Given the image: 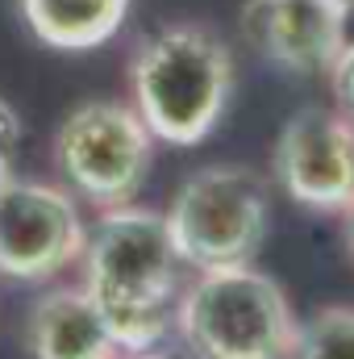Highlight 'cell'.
Returning a JSON list of instances; mask_svg holds the SVG:
<instances>
[{
  "label": "cell",
  "mask_w": 354,
  "mask_h": 359,
  "mask_svg": "<svg viewBox=\"0 0 354 359\" xmlns=\"http://www.w3.org/2000/svg\"><path fill=\"white\" fill-rule=\"evenodd\" d=\"M288 359H354V305H321L300 318Z\"/></svg>",
  "instance_id": "obj_11"
},
{
  "label": "cell",
  "mask_w": 354,
  "mask_h": 359,
  "mask_svg": "<svg viewBox=\"0 0 354 359\" xmlns=\"http://www.w3.org/2000/svg\"><path fill=\"white\" fill-rule=\"evenodd\" d=\"M155 138L125 100H84L55 134V163L76 201L108 213L134 205L150 176Z\"/></svg>",
  "instance_id": "obj_5"
},
{
  "label": "cell",
  "mask_w": 354,
  "mask_h": 359,
  "mask_svg": "<svg viewBox=\"0 0 354 359\" xmlns=\"http://www.w3.org/2000/svg\"><path fill=\"white\" fill-rule=\"evenodd\" d=\"M342 217H346V247H351V259H354V205L342 213Z\"/></svg>",
  "instance_id": "obj_13"
},
{
  "label": "cell",
  "mask_w": 354,
  "mask_h": 359,
  "mask_svg": "<svg viewBox=\"0 0 354 359\" xmlns=\"http://www.w3.org/2000/svg\"><path fill=\"white\" fill-rule=\"evenodd\" d=\"M271 176L313 213H346L354 205V121L334 104L292 113L275 138Z\"/></svg>",
  "instance_id": "obj_7"
},
{
  "label": "cell",
  "mask_w": 354,
  "mask_h": 359,
  "mask_svg": "<svg viewBox=\"0 0 354 359\" xmlns=\"http://www.w3.org/2000/svg\"><path fill=\"white\" fill-rule=\"evenodd\" d=\"M84 292L121 355H150L176 326L183 264L159 209L121 205L100 213L84 238Z\"/></svg>",
  "instance_id": "obj_1"
},
{
  "label": "cell",
  "mask_w": 354,
  "mask_h": 359,
  "mask_svg": "<svg viewBox=\"0 0 354 359\" xmlns=\"http://www.w3.org/2000/svg\"><path fill=\"white\" fill-rule=\"evenodd\" d=\"M21 17L55 50H92L125 25L129 0H21Z\"/></svg>",
  "instance_id": "obj_10"
},
{
  "label": "cell",
  "mask_w": 354,
  "mask_h": 359,
  "mask_svg": "<svg viewBox=\"0 0 354 359\" xmlns=\"http://www.w3.org/2000/svg\"><path fill=\"white\" fill-rule=\"evenodd\" d=\"M296 326L283 284L255 264L192 271L176 301V330L196 359H288Z\"/></svg>",
  "instance_id": "obj_3"
},
{
  "label": "cell",
  "mask_w": 354,
  "mask_h": 359,
  "mask_svg": "<svg viewBox=\"0 0 354 359\" xmlns=\"http://www.w3.org/2000/svg\"><path fill=\"white\" fill-rule=\"evenodd\" d=\"M84 213L63 184L4 180L0 184V276L50 280L84 255Z\"/></svg>",
  "instance_id": "obj_6"
},
{
  "label": "cell",
  "mask_w": 354,
  "mask_h": 359,
  "mask_svg": "<svg viewBox=\"0 0 354 359\" xmlns=\"http://www.w3.org/2000/svg\"><path fill=\"white\" fill-rule=\"evenodd\" d=\"M242 34L288 76H330L346 46L334 0H250L242 8Z\"/></svg>",
  "instance_id": "obj_8"
},
{
  "label": "cell",
  "mask_w": 354,
  "mask_h": 359,
  "mask_svg": "<svg viewBox=\"0 0 354 359\" xmlns=\"http://www.w3.org/2000/svg\"><path fill=\"white\" fill-rule=\"evenodd\" d=\"M234 84L238 72L229 46L196 21H176L142 38L129 63V104L150 138L167 147L204 142L221 126Z\"/></svg>",
  "instance_id": "obj_2"
},
{
  "label": "cell",
  "mask_w": 354,
  "mask_h": 359,
  "mask_svg": "<svg viewBox=\"0 0 354 359\" xmlns=\"http://www.w3.org/2000/svg\"><path fill=\"white\" fill-rule=\"evenodd\" d=\"M334 4H338L342 13H354V0H334Z\"/></svg>",
  "instance_id": "obj_14"
},
{
  "label": "cell",
  "mask_w": 354,
  "mask_h": 359,
  "mask_svg": "<svg viewBox=\"0 0 354 359\" xmlns=\"http://www.w3.org/2000/svg\"><path fill=\"white\" fill-rule=\"evenodd\" d=\"M134 359H167V355H155V351H150V355H134Z\"/></svg>",
  "instance_id": "obj_15"
},
{
  "label": "cell",
  "mask_w": 354,
  "mask_h": 359,
  "mask_svg": "<svg viewBox=\"0 0 354 359\" xmlns=\"http://www.w3.org/2000/svg\"><path fill=\"white\" fill-rule=\"evenodd\" d=\"M163 217L183 268H242L259 259L267 243L271 192L255 168L213 163L179 184Z\"/></svg>",
  "instance_id": "obj_4"
},
{
  "label": "cell",
  "mask_w": 354,
  "mask_h": 359,
  "mask_svg": "<svg viewBox=\"0 0 354 359\" xmlns=\"http://www.w3.org/2000/svg\"><path fill=\"white\" fill-rule=\"evenodd\" d=\"M330 88H334V109L338 113H346L354 121V42L342 46V55H338V63L330 67Z\"/></svg>",
  "instance_id": "obj_12"
},
{
  "label": "cell",
  "mask_w": 354,
  "mask_h": 359,
  "mask_svg": "<svg viewBox=\"0 0 354 359\" xmlns=\"http://www.w3.org/2000/svg\"><path fill=\"white\" fill-rule=\"evenodd\" d=\"M29 355L34 359H121L100 309L84 284L50 288L29 309Z\"/></svg>",
  "instance_id": "obj_9"
}]
</instances>
